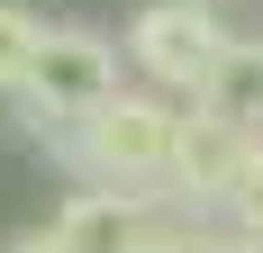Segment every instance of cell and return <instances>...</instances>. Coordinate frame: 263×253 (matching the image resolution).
Listing matches in <instances>:
<instances>
[{
	"label": "cell",
	"instance_id": "52a82bcc",
	"mask_svg": "<svg viewBox=\"0 0 263 253\" xmlns=\"http://www.w3.org/2000/svg\"><path fill=\"white\" fill-rule=\"evenodd\" d=\"M218 217H227L236 235H254V244H263V136L245 145V163H236V190H227V208H218Z\"/></svg>",
	"mask_w": 263,
	"mask_h": 253
},
{
	"label": "cell",
	"instance_id": "ba28073f",
	"mask_svg": "<svg viewBox=\"0 0 263 253\" xmlns=\"http://www.w3.org/2000/svg\"><path fill=\"white\" fill-rule=\"evenodd\" d=\"M173 253H263L254 235H236L227 217H191L182 235H173Z\"/></svg>",
	"mask_w": 263,
	"mask_h": 253
},
{
	"label": "cell",
	"instance_id": "277c9868",
	"mask_svg": "<svg viewBox=\"0 0 263 253\" xmlns=\"http://www.w3.org/2000/svg\"><path fill=\"white\" fill-rule=\"evenodd\" d=\"M245 145H254L245 126H227V118H209V109L182 100V118H173V154H163V190H173L191 217H218V208H227V190H236Z\"/></svg>",
	"mask_w": 263,
	"mask_h": 253
},
{
	"label": "cell",
	"instance_id": "6da1fadb",
	"mask_svg": "<svg viewBox=\"0 0 263 253\" xmlns=\"http://www.w3.org/2000/svg\"><path fill=\"white\" fill-rule=\"evenodd\" d=\"M173 118H182V100H163V91H127V81H118L91 118L54 126V136H36V145L64 163L73 190H163Z\"/></svg>",
	"mask_w": 263,
	"mask_h": 253
},
{
	"label": "cell",
	"instance_id": "8992f818",
	"mask_svg": "<svg viewBox=\"0 0 263 253\" xmlns=\"http://www.w3.org/2000/svg\"><path fill=\"white\" fill-rule=\"evenodd\" d=\"M36 36H46V18H36L27 0H0V100L18 91V73H27V54H36Z\"/></svg>",
	"mask_w": 263,
	"mask_h": 253
},
{
	"label": "cell",
	"instance_id": "5b68a950",
	"mask_svg": "<svg viewBox=\"0 0 263 253\" xmlns=\"http://www.w3.org/2000/svg\"><path fill=\"white\" fill-rule=\"evenodd\" d=\"M191 109H209V118H227V126H245V136H263V36H227Z\"/></svg>",
	"mask_w": 263,
	"mask_h": 253
},
{
	"label": "cell",
	"instance_id": "9c48e42d",
	"mask_svg": "<svg viewBox=\"0 0 263 253\" xmlns=\"http://www.w3.org/2000/svg\"><path fill=\"white\" fill-rule=\"evenodd\" d=\"M0 253H73V244H64V235H54V226H27V235H9V244H0Z\"/></svg>",
	"mask_w": 263,
	"mask_h": 253
},
{
	"label": "cell",
	"instance_id": "7a4b0ae2",
	"mask_svg": "<svg viewBox=\"0 0 263 253\" xmlns=\"http://www.w3.org/2000/svg\"><path fill=\"white\" fill-rule=\"evenodd\" d=\"M109 91H118V46H109L100 27H46L9 100H18V126H27V145H36V136H54V126L91 118Z\"/></svg>",
	"mask_w": 263,
	"mask_h": 253
},
{
	"label": "cell",
	"instance_id": "3957f363",
	"mask_svg": "<svg viewBox=\"0 0 263 253\" xmlns=\"http://www.w3.org/2000/svg\"><path fill=\"white\" fill-rule=\"evenodd\" d=\"M236 27L218 18V9H191V0H145L127 18V64L145 73V91L163 100H200V81H209L218 46H227Z\"/></svg>",
	"mask_w": 263,
	"mask_h": 253
}]
</instances>
